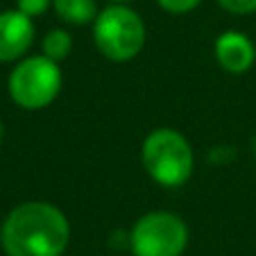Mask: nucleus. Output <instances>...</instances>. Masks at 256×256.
Instances as JSON below:
<instances>
[{"label": "nucleus", "mask_w": 256, "mask_h": 256, "mask_svg": "<svg viewBox=\"0 0 256 256\" xmlns=\"http://www.w3.org/2000/svg\"><path fill=\"white\" fill-rule=\"evenodd\" d=\"M70 240V224L50 202H23L2 222L7 256H62Z\"/></svg>", "instance_id": "nucleus-1"}, {"label": "nucleus", "mask_w": 256, "mask_h": 256, "mask_svg": "<svg viewBox=\"0 0 256 256\" xmlns=\"http://www.w3.org/2000/svg\"><path fill=\"white\" fill-rule=\"evenodd\" d=\"M140 164L152 182L166 188L184 186L195 168V154L188 138L172 127H156L143 138Z\"/></svg>", "instance_id": "nucleus-2"}, {"label": "nucleus", "mask_w": 256, "mask_h": 256, "mask_svg": "<svg viewBox=\"0 0 256 256\" xmlns=\"http://www.w3.org/2000/svg\"><path fill=\"white\" fill-rule=\"evenodd\" d=\"M145 23L125 2H112L98 12L93 20V41L102 57L125 64L138 57L145 46Z\"/></svg>", "instance_id": "nucleus-3"}, {"label": "nucleus", "mask_w": 256, "mask_h": 256, "mask_svg": "<svg viewBox=\"0 0 256 256\" xmlns=\"http://www.w3.org/2000/svg\"><path fill=\"white\" fill-rule=\"evenodd\" d=\"M62 68L46 54L18 59L7 80V91L14 104L28 112H39L50 106L62 91Z\"/></svg>", "instance_id": "nucleus-4"}, {"label": "nucleus", "mask_w": 256, "mask_h": 256, "mask_svg": "<svg viewBox=\"0 0 256 256\" xmlns=\"http://www.w3.org/2000/svg\"><path fill=\"white\" fill-rule=\"evenodd\" d=\"M134 256H182L188 245V227L177 213L150 211L132 227Z\"/></svg>", "instance_id": "nucleus-5"}, {"label": "nucleus", "mask_w": 256, "mask_h": 256, "mask_svg": "<svg viewBox=\"0 0 256 256\" xmlns=\"http://www.w3.org/2000/svg\"><path fill=\"white\" fill-rule=\"evenodd\" d=\"M34 44V20L20 10L0 12V64L18 62Z\"/></svg>", "instance_id": "nucleus-6"}, {"label": "nucleus", "mask_w": 256, "mask_h": 256, "mask_svg": "<svg viewBox=\"0 0 256 256\" xmlns=\"http://www.w3.org/2000/svg\"><path fill=\"white\" fill-rule=\"evenodd\" d=\"M213 54L220 68L232 75H242L247 72L256 62V46L245 32L238 30H227L216 39Z\"/></svg>", "instance_id": "nucleus-7"}, {"label": "nucleus", "mask_w": 256, "mask_h": 256, "mask_svg": "<svg viewBox=\"0 0 256 256\" xmlns=\"http://www.w3.org/2000/svg\"><path fill=\"white\" fill-rule=\"evenodd\" d=\"M54 14L64 20L66 25H93L98 16V5L96 0H54L52 2Z\"/></svg>", "instance_id": "nucleus-8"}, {"label": "nucleus", "mask_w": 256, "mask_h": 256, "mask_svg": "<svg viewBox=\"0 0 256 256\" xmlns=\"http://www.w3.org/2000/svg\"><path fill=\"white\" fill-rule=\"evenodd\" d=\"M41 52L57 64H62L64 59H68V54L72 52L70 32H66V30H62V28L50 30V32L44 36V41H41Z\"/></svg>", "instance_id": "nucleus-9"}, {"label": "nucleus", "mask_w": 256, "mask_h": 256, "mask_svg": "<svg viewBox=\"0 0 256 256\" xmlns=\"http://www.w3.org/2000/svg\"><path fill=\"white\" fill-rule=\"evenodd\" d=\"M54 0H16V10H20L23 14H28L30 18L41 16L52 7Z\"/></svg>", "instance_id": "nucleus-10"}, {"label": "nucleus", "mask_w": 256, "mask_h": 256, "mask_svg": "<svg viewBox=\"0 0 256 256\" xmlns=\"http://www.w3.org/2000/svg\"><path fill=\"white\" fill-rule=\"evenodd\" d=\"M218 2L224 12L236 16H247L256 12V0H218Z\"/></svg>", "instance_id": "nucleus-11"}, {"label": "nucleus", "mask_w": 256, "mask_h": 256, "mask_svg": "<svg viewBox=\"0 0 256 256\" xmlns=\"http://www.w3.org/2000/svg\"><path fill=\"white\" fill-rule=\"evenodd\" d=\"M156 2H159L161 10L170 12V14H188L202 0H156Z\"/></svg>", "instance_id": "nucleus-12"}, {"label": "nucleus", "mask_w": 256, "mask_h": 256, "mask_svg": "<svg viewBox=\"0 0 256 256\" xmlns=\"http://www.w3.org/2000/svg\"><path fill=\"white\" fill-rule=\"evenodd\" d=\"M2 134H5V127H2V120H0V143H2Z\"/></svg>", "instance_id": "nucleus-13"}, {"label": "nucleus", "mask_w": 256, "mask_h": 256, "mask_svg": "<svg viewBox=\"0 0 256 256\" xmlns=\"http://www.w3.org/2000/svg\"><path fill=\"white\" fill-rule=\"evenodd\" d=\"M112 2H130V0H112Z\"/></svg>", "instance_id": "nucleus-14"}, {"label": "nucleus", "mask_w": 256, "mask_h": 256, "mask_svg": "<svg viewBox=\"0 0 256 256\" xmlns=\"http://www.w3.org/2000/svg\"><path fill=\"white\" fill-rule=\"evenodd\" d=\"M0 242H2V229H0Z\"/></svg>", "instance_id": "nucleus-15"}]
</instances>
